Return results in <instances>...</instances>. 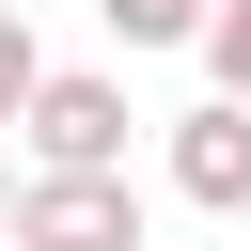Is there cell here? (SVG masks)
<instances>
[{
  "label": "cell",
  "instance_id": "52a82bcc",
  "mask_svg": "<svg viewBox=\"0 0 251 251\" xmlns=\"http://www.w3.org/2000/svg\"><path fill=\"white\" fill-rule=\"evenodd\" d=\"M0 235H16V173H0Z\"/></svg>",
  "mask_w": 251,
  "mask_h": 251
},
{
  "label": "cell",
  "instance_id": "5b68a950",
  "mask_svg": "<svg viewBox=\"0 0 251 251\" xmlns=\"http://www.w3.org/2000/svg\"><path fill=\"white\" fill-rule=\"evenodd\" d=\"M204 78H220V94H251V0H220V16H204Z\"/></svg>",
  "mask_w": 251,
  "mask_h": 251
},
{
  "label": "cell",
  "instance_id": "8992f818",
  "mask_svg": "<svg viewBox=\"0 0 251 251\" xmlns=\"http://www.w3.org/2000/svg\"><path fill=\"white\" fill-rule=\"evenodd\" d=\"M31 94H47V63H31V31L0 16V126H31Z\"/></svg>",
  "mask_w": 251,
  "mask_h": 251
},
{
  "label": "cell",
  "instance_id": "3957f363",
  "mask_svg": "<svg viewBox=\"0 0 251 251\" xmlns=\"http://www.w3.org/2000/svg\"><path fill=\"white\" fill-rule=\"evenodd\" d=\"M173 188H188L204 220H251V94H204V110L173 126Z\"/></svg>",
  "mask_w": 251,
  "mask_h": 251
},
{
  "label": "cell",
  "instance_id": "277c9868",
  "mask_svg": "<svg viewBox=\"0 0 251 251\" xmlns=\"http://www.w3.org/2000/svg\"><path fill=\"white\" fill-rule=\"evenodd\" d=\"M94 16H110V47H204L220 0H94Z\"/></svg>",
  "mask_w": 251,
  "mask_h": 251
},
{
  "label": "cell",
  "instance_id": "6da1fadb",
  "mask_svg": "<svg viewBox=\"0 0 251 251\" xmlns=\"http://www.w3.org/2000/svg\"><path fill=\"white\" fill-rule=\"evenodd\" d=\"M16 251H141V188L126 173H31L16 188Z\"/></svg>",
  "mask_w": 251,
  "mask_h": 251
},
{
  "label": "cell",
  "instance_id": "7a4b0ae2",
  "mask_svg": "<svg viewBox=\"0 0 251 251\" xmlns=\"http://www.w3.org/2000/svg\"><path fill=\"white\" fill-rule=\"evenodd\" d=\"M126 126H141L126 78H47L16 141H31V173H126Z\"/></svg>",
  "mask_w": 251,
  "mask_h": 251
}]
</instances>
